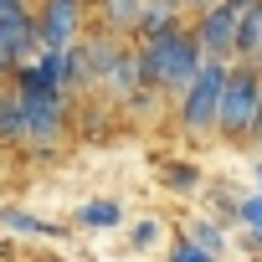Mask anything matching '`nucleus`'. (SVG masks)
<instances>
[{
  "label": "nucleus",
  "instance_id": "f257e3e1",
  "mask_svg": "<svg viewBox=\"0 0 262 262\" xmlns=\"http://www.w3.org/2000/svg\"><path fill=\"white\" fill-rule=\"evenodd\" d=\"M201 67L206 62H201V47H195L190 26H175V31H165V36H155V41L139 47V82L149 93H175L180 98L195 82Z\"/></svg>",
  "mask_w": 262,
  "mask_h": 262
},
{
  "label": "nucleus",
  "instance_id": "f03ea898",
  "mask_svg": "<svg viewBox=\"0 0 262 262\" xmlns=\"http://www.w3.org/2000/svg\"><path fill=\"white\" fill-rule=\"evenodd\" d=\"M257 108H262V72H257V67H247V62H231V72H226V88H221L216 134H221V139H231V144L252 139Z\"/></svg>",
  "mask_w": 262,
  "mask_h": 262
},
{
  "label": "nucleus",
  "instance_id": "7ed1b4c3",
  "mask_svg": "<svg viewBox=\"0 0 262 262\" xmlns=\"http://www.w3.org/2000/svg\"><path fill=\"white\" fill-rule=\"evenodd\" d=\"M226 72H231V62H206V67L195 72V82L175 98V103H180V128H185V134H195V139L216 134V113H221Z\"/></svg>",
  "mask_w": 262,
  "mask_h": 262
},
{
  "label": "nucleus",
  "instance_id": "20e7f679",
  "mask_svg": "<svg viewBox=\"0 0 262 262\" xmlns=\"http://www.w3.org/2000/svg\"><path fill=\"white\" fill-rule=\"evenodd\" d=\"M16 103H21V123H26V144L57 149L62 128H67V98L62 93H16Z\"/></svg>",
  "mask_w": 262,
  "mask_h": 262
},
{
  "label": "nucleus",
  "instance_id": "39448f33",
  "mask_svg": "<svg viewBox=\"0 0 262 262\" xmlns=\"http://www.w3.org/2000/svg\"><path fill=\"white\" fill-rule=\"evenodd\" d=\"M82 16H88V0H36L31 21H36L41 52H67V47H77Z\"/></svg>",
  "mask_w": 262,
  "mask_h": 262
},
{
  "label": "nucleus",
  "instance_id": "423d86ee",
  "mask_svg": "<svg viewBox=\"0 0 262 262\" xmlns=\"http://www.w3.org/2000/svg\"><path fill=\"white\" fill-rule=\"evenodd\" d=\"M236 16H242V11H231L226 0H216L211 11H201V16H195L190 36H195V47H201V62H231V41H236Z\"/></svg>",
  "mask_w": 262,
  "mask_h": 262
},
{
  "label": "nucleus",
  "instance_id": "0eeeda50",
  "mask_svg": "<svg viewBox=\"0 0 262 262\" xmlns=\"http://www.w3.org/2000/svg\"><path fill=\"white\" fill-rule=\"evenodd\" d=\"M257 41H262V0H252V6L236 16V41H231V62H247L257 57Z\"/></svg>",
  "mask_w": 262,
  "mask_h": 262
},
{
  "label": "nucleus",
  "instance_id": "6e6552de",
  "mask_svg": "<svg viewBox=\"0 0 262 262\" xmlns=\"http://www.w3.org/2000/svg\"><path fill=\"white\" fill-rule=\"evenodd\" d=\"M180 11H185L180 0H144V16H139L134 31H139L144 41H155V36H165V31L180 26Z\"/></svg>",
  "mask_w": 262,
  "mask_h": 262
},
{
  "label": "nucleus",
  "instance_id": "1a4fd4ad",
  "mask_svg": "<svg viewBox=\"0 0 262 262\" xmlns=\"http://www.w3.org/2000/svg\"><path fill=\"white\" fill-rule=\"evenodd\" d=\"M98 16H103V31H108V36H123V31L139 26L144 0H98Z\"/></svg>",
  "mask_w": 262,
  "mask_h": 262
},
{
  "label": "nucleus",
  "instance_id": "9d476101",
  "mask_svg": "<svg viewBox=\"0 0 262 262\" xmlns=\"http://www.w3.org/2000/svg\"><path fill=\"white\" fill-rule=\"evenodd\" d=\"M77 221L93 226V231H113V226H123V206L118 201H82L77 206Z\"/></svg>",
  "mask_w": 262,
  "mask_h": 262
},
{
  "label": "nucleus",
  "instance_id": "9b49d317",
  "mask_svg": "<svg viewBox=\"0 0 262 262\" xmlns=\"http://www.w3.org/2000/svg\"><path fill=\"white\" fill-rule=\"evenodd\" d=\"M0 144H26V123H21V103L6 88L0 93Z\"/></svg>",
  "mask_w": 262,
  "mask_h": 262
},
{
  "label": "nucleus",
  "instance_id": "f8f14e48",
  "mask_svg": "<svg viewBox=\"0 0 262 262\" xmlns=\"http://www.w3.org/2000/svg\"><path fill=\"white\" fill-rule=\"evenodd\" d=\"M160 175H165V185L175 190V195H190L206 175H201V165H190V160H165L160 165Z\"/></svg>",
  "mask_w": 262,
  "mask_h": 262
},
{
  "label": "nucleus",
  "instance_id": "ddd939ff",
  "mask_svg": "<svg viewBox=\"0 0 262 262\" xmlns=\"http://www.w3.org/2000/svg\"><path fill=\"white\" fill-rule=\"evenodd\" d=\"M185 236H190L201 252H211V257H221V252H226V231H221L211 216H195V221L185 226Z\"/></svg>",
  "mask_w": 262,
  "mask_h": 262
},
{
  "label": "nucleus",
  "instance_id": "4468645a",
  "mask_svg": "<svg viewBox=\"0 0 262 262\" xmlns=\"http://www.w3.org/2000/svg\"><path fill=\"white\" fill-rule=\"evenodd\" d=\"M0 226L26 231V236H62V226H52V221H36L31 211H0Z\"/></svg>",
  "mask_w": 262,
  "mask_h": 262
},
{
  "label": "nucleus",
  "instance_id": "2eb2a0df",
  "mask_svg": "<svg viewBox=\"0 0 262 262\" xmlns=\"http://www.w3.org/2000/svg\"><path fill=\"white\" fill-rule=\"evenodd\" d=\"M236 221H242L247 236L262 247V195H242V201H236Z\"/></svg>",
  "mask_w": 262,
  "mask_h": 262
},
{
  "label": "nucleus",
  "instance_id": "dca6fc26",
  "mask_svg": "<svg viewBox=\"0 0 262 262\" xmlns=\"http://www.w3.org/2000/svg\"><path fill=\"white\" fill-rule=\"evenodd\" d=\"M165 262H216V257H211V252H201L190 236H175V247H170V257H165Z\"/></svg>",
  "mask_w": 262,
  "mask_h": 262
},
{
  "label": "nucleus",
  "instance_id": "f3484780",
  "mask_svg": "<svg viewBox=\"0 0 262 262\" xmlns=\"http://www.w3.org/2000/svg\"><path fill=\"white\" fill-rule=\"evenodd\" d=\"M155 242H160V221H155V216H144V221L134 226V247H155Z\"/></svg>",
  "mask_w": 262,
  "mask_h": 262
},
{
  "label": "nucleus",
  "instance_id": "a211bd4d",
  "mask_svg": "<svg viewBox=\"0 0 262 262\" xmlns=\"http://www.w3.org/2000/svg\"><path fill=\"white\" fill-rule=\"evenodd\" d=\"M16 11H31L26 0H0V16H16Z\"/></svg>",
  "mask_w": 262,
  "mask_h": 262
},
{
  "label": "nucleus",
  "instance_id": "6ab92c4d",
  "mask_svg": "<svg viewBox=\"0 0 262 262\" xmlns=\"http://www.w3.org/2000/svg\"><path fill=\"white\" fill-rule=\"evenodd\" d=\"M180 6H185V11H195V16H201V11H211V6H216V0H180Z\"/></svg>",
  "mask_w": 262,
  "mask_h": 262
},
{
  "label": "nucleus",
  "instance_id": "aec40b11",
  "mask_svg": "<svg viewBox=\"0 0 262 262\" xmlns=\"http://www.w3.org/2000/svg\"><path fill=\"white\" fill-rule=\"evenodd\" d=\"M252 144H262V108H257V123H252Z\"/></svg>",
  "mask_w": 262,
  "mask_h": 262
},
{
  "label": "nucleus",
  "instance_id": "412c9836",
  "mask_svg": "<svg viewBox=\"0 0 262 262\" xmlns=\"http://www.w3.org/2000/svg\"><path fill=\"white\" fill-rule=\"evenodd\" d=\"M226 6H231V11H247V6H252V0H226Z\"/></svg>",
  "mask_w": 262,
  "mask_h": 262
},
{
  "label": "nucleus",
  "instance_id": "4be33fe9",
  "mask_svg": "<svg viewBox=\"0 0 262 262\" xmlns=\"http://www.w3.org/2000/svg\"><path fill=\"white\" fill-rule=\"evenodd\" d=\"M252 67H257V72H262V41H257V57H252Z\"/></svg>",
  "mask_w": 262,
  "mask_h": 262
},
{
  "label": "nucleus",
  "instance_id": "5701e85b",
  "mask_svg": "<svg viewBox=\"0 0 262 262\" xmlns=\"http://www.w3.org/2000/svg\"><path fill=\"white\" fill-rule=\"evenodd\" d=\"M257 195H262V165H257Z\"/></svg>",
  "mask_w": 262,
  "mask_h": 262
},
{
  "label": "nucleus",
  "instance_id": "b1692460",
  "mask_svg": "<svg viewBox=\"0 0 262 262\" xmlns=\"http://www.w3.org/2000/svg\"><path fill=\"white\" fill-rule=\"evenodd\" d=\"M41 262H57V257H41Z\"/></svg>",
  "mask_w": 262,
  "mask_h": 262
}]
</instances>
